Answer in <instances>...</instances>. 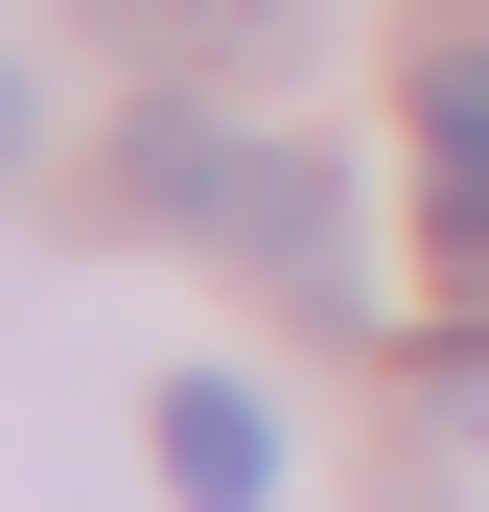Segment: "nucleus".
I'll return each mask as SVG.
<instances>
[{
	"instance_id": "obj_1",
	"label": "nucleus",
	"mask_w": 489,
	"mask_h": 512,
	"mask_svg": "<svg viewBox=\"0 0 489 512\" xmlns=\"http://www.w3.org/2000/svg\"><path fill=\"white\" fill-rule=\"evenodd\" d=\"M140 210H163V233H210V256H257V280H303V303H350V187H326L303 140L140 117Z\"/></svg>"
},
{
	"instance_id": "obj_2",
	"label": "nucleus",
	"mask_w": 489,
	"mask_h": 512,
	"mask_svg": "<svg viewBox=\"0 0 489 512\" xmlns=\"http://www.w3.org/2000/svg\"><path fill=\"white\" fill-rule=\"evenodd\" d=\"M163 489H187V512H280V419L233 373H187V396H163Z\"/></svg>"
},
{
	"instance_id": "obj_3",
	"label": "nucleus",
	"mask_w": 489,
	"mask_h": 512,
	"mask_svg": "<svg viewBox=\"0 0 489 512\" xmlns=\"http://www.w3.org/2000/svg\"><path fill=\"white\" fill-rule=\"evenodd\" d=\"M420 210H443V256L489 280V47H443V70H420Z\"/></svg>"
},
{
	"instance_id": "obj_4",
	"label": "nucleus",
	"mask_w": 489,
	"mask_h": 512,
	"mask_svg": "<svg viewBox=\"0 0 489 512\" xmlns=\"http://www.w3.org/2000/svg\"><path fill=\"white\" fill-rule=\"evenodd\" d=\"M0 163H24V70H0Z\"/></svg>"
}]
</instances>
